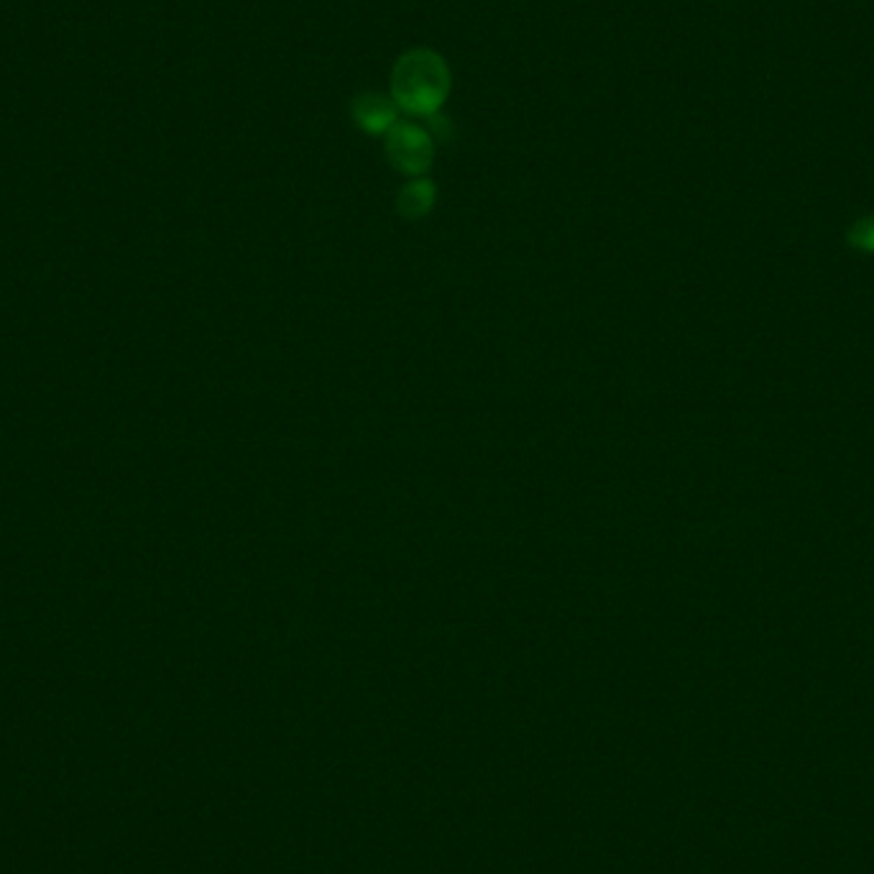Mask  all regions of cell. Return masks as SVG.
Returning a JSON list of instances; mask_svg holds the SVG:
<instances>
[{
    "instance_id": "obj_4",
    "label": "cell",
    "mask_w": 874,
    "mask_h": 874,
    "mask_svg": "<svg viewBox=\"0 0 874 874\" xmlns=\"http://www.w3.org/2000/svg\"><path fill=\"white\" fill-rule=\"evenodd\" d=\"M846 244L852 251L874 256V213L862 215L860 220H854L846 230Z\"/></svg>"
},
{
    "instance_id": "obj_2",
    "label": "cell",
    "mask_w": 874,
    "mask_h": 874,
    "mask_svg": "<svg viewBox=\"0 0 874 874\" xmlns=\"http://www.w3.org/2000/svg\"><path fill=\"white\" fill-rule=\"evenodd\" d=\"M387 154L391 164L402 172L417 174L428 170L432 157V141L424 128L397 120L387 131Z\"/></svg>"
},
{
    "instance_id": "obj_1",
    "label": "cell",
    "mask_w": 874,
    "mask_h": 874,
    "mask_svg": "<svg viewBox=\"0 0 874 874\" xmlns=\"http://www.w3.org/2000/svg\"><path fill=\"white\" fill-rule=\"evenodd\" d=\"M451 93V69L432 50H412L397 60L391 72V100L407 116L435 118Z\"/></svg>"
},
{
    "instance_id": "obj_3",
    "label": "cell",
    "mask_w": 874,
    "mask_h": 874,
    "mask_svg": "<svg viewBox=\"0 0 874 874\" xmlns=\"http://www.w3.org/2000/svg\"><path fill=\"white\" fill-rule=\"evenodd\" d=\"M397 102L391 95L364 93L353 98V120L368 133H387L397 123Z\"/></svg>"
}]
</instances>
